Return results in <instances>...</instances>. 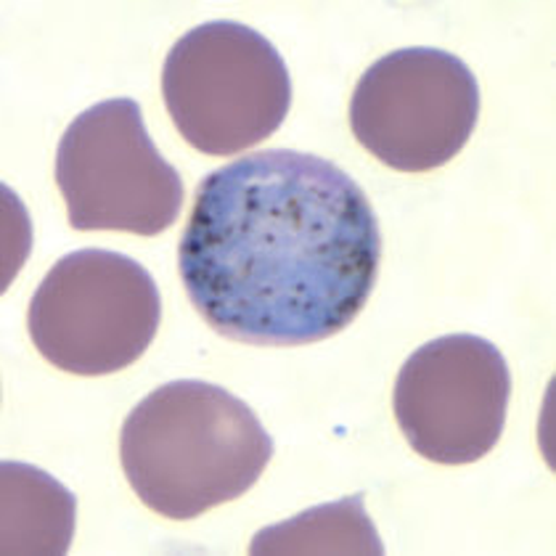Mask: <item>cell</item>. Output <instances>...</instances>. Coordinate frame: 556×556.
Masks as SVG:
<instances>
[{
    "label": "cell",
    "instance_id": "cell-1",
    "mask_svg": "<svg viewBox=\"0 0 556 556\" xmlns=\"http://www.w3.org/2000/svg\"><path fill=\"white\" fill-rule=\"evenodd\" d=\"M379 260V220L358 180L294 149L252 151L204 175L178 244L199 316L257 348L340 334L371 298Z\"/></svg>",
    "mask_w": 556,
    "mask_h": 556
},
{
    "label": "cell",
    "instance_id": "cell-2",
    "mask_svg": "<svg viewBox=\"0 0 556 556\" xmlns=\"http://www.w3.org/2000/svg\"><path fill=\"white\" fill-rule=\"evenodd\" d=\"M270 458L274 438L255 410L202 379L156 387L119 432V462L132 493L178 522L241 498Z\"/></svg>",
    "mask_w": 556,
    "mask_h": 556
},
{
    "label": "cell",
    "instance_id": "cell-3",
    "mask_svg": "<svg viewBox=\"0 0 556 556\" xmlns=\"http://www.w3.org/2000/svg\"><path fill=\"white\" fill-rule=\"evenodd\" d=\"M162 99L189 147L231 156L281 128L292 106V77L257 29L231 20L204 22L167 53Z\"/></svg>",
    "mask_w": 556,
    "mask_h": 556
},
{
    "label": "cell",
    "instance_id": "cell-4",
    "mask_svg": "<svg viewBox=\"0 0 556 556\" xmlns=\"http://www.w3.org/2000/svg\"><path fill=\"white\" fill-rule=\"evenodd\" d=\"M162 298L141 263L109 250L70 252L29 302L33 344L51 366L77 377L128 368L154 342Z\"/></svg>",
    "mask_w": 556,
    "mask_h": 556
},
{
    "label": "cell",
    "instance_id": "cell-5",
    "mask_svg": "<svg viewBox=\"0 0 556 556\" xmlns=\"http://www.w3.org/2000/svg\"><path fill=\"white\" fill-rule=\"evenodd\" d=\"M56 186L72 228L160 236L184 210V178L160 154L136 99L77 114L56 149Z\"/></svg>",
    "mask_w": 556,
    "mask_h": 556
},
{
    "label": "cell",
    "instance_id": "cell-6",
    "mask_svg": "<svg viewBox=\"0 0 556 556\" xmlns=\"http://www.w3.org/2000/svg\"><path fill=\"white\" fill-rule=\"evenodd\" d=\"M480 119V83L464 59L440 48H401L361 75L350 130L374 160L397 173L448 165Z\"/></svg>",
    "mask_w": 556,
    "mask_h": 556
},
{
    "label": "cell",
    "instance_id": "cell-7",
    "mask_svg": "<svg viewBox=\"0 0 556 556\" xmlns=\"http://www.w3.org/2000/svg\"><path fill=\"white\" fill-rule=\"evenodd\" d=\"M511 371L485 337L448 334L408 355L395 379L397 427L421 458L464 467L485 458L506 427Z\"/></svg>",
    "mask_w": 556,
    "mask_h": 556
},
{
    "label": "cell",
    "instance_id": "cell-8",
    "mask_svg": "<svg viewBox=\"0 0 556 556\" xmlns=\"http://www.w3.org/2000/svg\"><path fill=\"white\" fill-rule=\"evenodd\" d=\"M3 554H64L75 538L77 501L43 469L3 462Z\"/></svg>",
    "mask_w": 556,
    "mask_h": 556
},
{
    "label": "cell",
    "instance_id": "cell-9",
    "mask_svg": "<svg viewBox=\"0 0 556 556\" xmlns=\"http://www.w3.org/2000/svg\"><path fill=\"white\" fill-rule=\"evenodd\" d=\"M250 554H384V543L366 514L364 495L331 501L263 528Z\"/></svg>",
    "mask_w": 556,
    "mask_h": 556
},
{
    "label": "cell",
    "instance_id": "cell-10",
    "mask_svg": "<svg viewBox=\"0 0 556 556\" xmlns=\"http://www.w3.org/2000/svg\"><path fill=\"white\" fill-rule=\"evenodd\" d=\"M3 207H5V215H3V226H5V257H3V289L9 287L11 281H14L16 270H20V265L27 260L29 255V217H27V210L22 207V202L16 199V193L9 189V186H3Z\"/></svg>",
    "mask_w": 556,
    "mask_h": 556
}]
</instances>
